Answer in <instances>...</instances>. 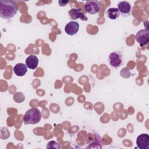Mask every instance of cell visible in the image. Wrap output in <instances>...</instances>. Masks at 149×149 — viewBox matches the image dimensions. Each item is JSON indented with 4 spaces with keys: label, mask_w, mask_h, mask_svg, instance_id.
I'll return each mask as SVG.
<instances>
[{
    "label": "cell",
    "mask_w": 149,
    "mask_h": 149,
    "mask_svg": "<svg viewBox=\"0 0 149 149\" xmlns=\"http://www.w3.org/2000/svg\"><path fill=\"white\" fill-rule=\"evenodd\" d=\"M18 10V5L12 0H2L0 1V16L2 19H9L13 17Z\"/></svg>",
    "instance_id": "1"
},
{
    "label": "cell",
    "mask_w": 149,
    "mask_h": 149,
    "mask_svg": "<svg viewBox=\"0 0 149 149\" xmlns=\"http://www.w3.org/2000/svg\"><path fill=\"white\" fill-rule=\"evenodd\" d=\"M41 113L36 108H32L27 110L23 116V122L25 125H35L40 122Z\"/></svg>",
    "instance_id": "2"
},
{
    "label": "cell",
    "mask_w": 149,
    "mask_h": 149,
    "mask_svg": "<svg viewBox=\"0 0 149 149\" xmlns=\"http://www.w3.org/2000/svg\"><path fill=\"white\" fill-rule=\"evenodd\" d=\"M122 54L119 51L111 52L108 56V63L110 66L114 69H118L123 65Z\"/></svg>",
    "instance_id": "3"
},
{
    "label": "cell",
    "mask_w": 149,
    "mask_h": 149,
    "mask_svg": "<svg viewBox=\"0 0 149 149\" xmlns=\"http://www.w3.org/2000/svg\"><path fill=\"white\" fill-rule=\"evenodd\" d=\"M135 39L141 47L146 45L149 41V31L148 28L139 30L136 34Z\"/></svg>",
    "instance_id": "4"
},
{
    "label": "cell",
    "mask_w": 149,
    "mask_h": 149,
    "mask_svg": "<svg viewBox=\"0 0 149 149\" xmlns=\"http://www.w3.org/2000/svg\"><path fill=\"white\" fill-rule=\"evenodd\" d=\"M84 9L87 13L90 15H95L98 13L101 9L100 1H87L84 4Z\"/></svg>",
    "instance_id": "5"
},
{
    "label": "cell",
    "mask_w": 149,
    "mask_h": 149,
    "mask_svg": "<svg viewBox=\"0 0 149 149\" xmlns=\"http://www.w3.org/2000/svg\"><path fill=\"white\" fill-rule=\"evenodd\" d=\"M120 14L123 17H128L132 13V5L129 2L120 1L118 4Z\"/></svg>",
    "instance_id": "6"
},
{
    "label": "cell",
    "mask_w": 149,
    "mask_h": 149,
    "mask_svg": "<svg viewBox=\"0 0 149 149\" xmlns=\"http://www.w3.org/2000/svg\"><path fill=\"white\" fill-rule=\"evenodd\" d=\"M136 144L140 149H148L149 148V136L143 133L140 134L136 139Z\"/></svg>",
    "instance_id": "7"
},
{
    "label": "cell",
    "mask_w": 149,
    "mask_h": 149,
    "mask_svg": "<svg viewBox=\"0 0 149 149\" xmlns=\"http://www.w3.org/2000/svg\"><path fill=\"white\" fill-rule=\"evenodd\" d=\"M69 15L71 19L77 20L80 19L83 21H87L88 20L87 16L83 13L81 9L78 8H72L69 11Z\"/></svg>",
    "instance_id": "8"
},
{
    "label": "cell",
    "mask_w": 149,
    "mask_h": 149,
    "mask_svg": "<svg viewBox=\"0 0 149 149\" xmlns=\"http://www.w3.org/2000/svg\"><path fill=\"white\" fill-rule=\"evenodd\" d=\"M65 33L69 36L76 34L79 30V24L77 22L70 21L65 27Z\"/></svg>",
    "instance_id": "9"
},
{
    "label": "cell",
    "mask_w": 149,
    "mask_h": 149,
    "mask_svg": "<svg viewBox=\"0 0 149 149\" xmlns=\"http://www.w3.org/2000/svg\"><path fill=\"white\" fill-rule=\"evenodd\" d=\"M38 62L39 61L37 56L33 54L28 56L25 61L26 65L27 66V67L29 69L32 70H34L37 68Z\"/></svg>",
    "instance_id": "10"
},
{
    "label": "cell",
    "mask_w": 149,
    "mask_h": 149,
    "mask_svg": "<svg viewBox=\"0 0 149 149\" xmlns=\"http://www.w3.org/2000/svg\"><path fill=\"white\" fill-rule=\"evenodd\" d=\"M13 72L17 76H23L27 72V67L22 63H17L13 68Z\"/></svg>",
    "instance_id": "11"
},
{
    "label": "cell",
    "mask_w": 149,
    "mask_h": 149,
    "mask_svg": "<svg viewBox=\"0 0 149 149\" xmlns=\"http://www.w3.org/2000/svg\"><path fill=\"white\" fill-rule=\"evenodd\" d=\"M120 13L116 8H109L107 10V17L111 20H116L120 16Z\"/></svg>",
    "instance_id": "12"
},
{
    "label": "cell",
    "mask_w": 149,
    "mask_h": 149,
    "mask_svg": "<svg viewBox=\"0 0 149 149\" xmlns=\"http://www.w3.org/2000/svg\"><path fill=\"white\" fill-rule=\"evenodd\" d=\"M46 147L47 148H60L59 143L55 141H51L48 143Z\"/></svg>",
    "instance_id": "13"
},
{
    "label": "cell",
    "mask_w": 149,
    "mask_h": 149,
    "mask_svg": "<svg viewBox=\"0 0 149 149\" xmlns=\"http://www.w3.org/2000/svg\"><path fill=\"white\" fill-rule=\"evenodd\" d=\"M69 2V1H59L58 3L60 6H66Z\"/></svg>",
    "instance_id": "14"
}]
</instances>
